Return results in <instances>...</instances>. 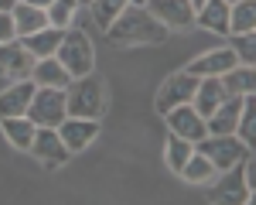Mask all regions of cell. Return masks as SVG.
<instances>
[{
	"label": "cell",
	"mask_w": 256,
	"mask_h": 205,
	"mask_svg": "<svg viewBox=\"0 0 256 205\" xmlns=\"http://www.w3.org/2000/svg\"><path fill=\"white\" fill-rule=\"evenodd\" d=\"M178 174H181V178H184L188 184H205V182H212L218 171H216V164L208 161L205 154H198V150H195V154L184 161V168H181Z\"/></svg>",
	"instance_id": "cell-24"
},
{
	"label": "cell",
	"mask_w": 256,
	"mask_h": 205,
	"mask_svg": "<svg viewBox=\"0 0 256 205\" xmlns=\"http://www.w3.org/2000/svg\"><path fill=\"white\" fill-rule=\"evenodd\" d=\"M65 116H68V110H65V89L38 86L34 96H31V106H28V120L34 123V126H58Z\"/></svg>",
	"instance_id": "cell-5"
},
{
	"label": "cell",
	"mask_w": 256,
	"mask_h": 205,
	"mask_svg": "<svg viewBox=\"0 0 256 205\" xmlns=\"http://www.w3.org/2000/svg\"><path fill=\"white\" fill-rule=\"evenodd\" d=\"M226 178L218 182V188L212 192V202H250V195H253V188L246 184V171H242V164L236 168H229V171H222Z\"/></svg>",
	"instance_id": "cell-14"
},
{
	"label": "cell",
	"mask_w": 256,
	"mask_h": 205,
	"mask_svg": "<svg viewBox=\"0 0 256 205\" xmlns=\"http://www.w3.org/2000/svg\"><path fill=\"white\" fill-rule=\"evenodd\" d=\"M130 7V0H89V10H92V20H96L99 28L106 31L113 20L123 14Z\"/></svg>",
	"instance_id": "cell-25"
},
{
	"label": "cell",
	"mask_w": 256,
	"mask_h": 205,
	"mask_svg": "<svg viewBox=\"0 0 256 205\" xmlns=\"http://www.w3.org/2000/svg\"><path fill=\"white\" fill-rule=\"evenodd\" d=\"M106 34L113 44L120 48H137V44H164V41L171 38V31L160 24L147 7H140V4H130L123 14H120L110 28H106Z\"/></svg>",
	"instance_id": "cell-1"
},
{
	"label": "cell",
	"mask_w": 256,
	"mask_h": 205,
	"mask_svg": "<svg viewBox=\"0 0 256 205\" xmlns=\"http://www.w3.org/2000/svg\"><path fill=\"white\" fill-rule=\"evenodd\" d=\"M226 4H229V7H232V4H239V0H226Z\"/></svg>",
	"instance_id": "cell-35"
},
{
	"label": "cell",
	"mask_w": 256,
	"mask_h": 205,
	"mask_svg": "<svg viewBox=\"0 0 256 205\" xmlns=\"http://www.w3.org/2000/svg\"><path fill=\"white\" fill-rule=\"evenodd\" d=\"M62 38H65V31L48 24V28H41V31H34V34H28V38H20V41H24V48H28L34 58H52V55L58 52Z\"/></svg>",
	"instance_id": "cell-21"
},
{
	"label": "cell",
	"mask_w": 256,
	"mask_h": 205,
	"mask_svg": "<svg viewBox=\"0 0 256 205\" xmlns=\"http://www.w3.org/2000/svg\"><path fill=\"white\" fill-rule=\"evenodd\" d=\"M130 4H140V7H144V0H130Z\"/></svg>",
	"instance_id": "cell-34"
},
{
	"label": "cell",
	"mask_w": 256,
	"mask_h": 205,
	"mask_svg": "<svg viewBox=\"0 0 256 205\" xmlns=\"http://www.w3.org/2000/svg\"><path fill=\"white\" fill-rule=\"evenodd\" d=\"M31 154H34L38 164H41V168H48V171L65 168L68 158H72V150L62 144V137H58V130H55V126H38L34 144H31Z\"/></svg>",
	"instance_id": "cell-6"
},
{
	"label": "cell",
	"mask_w": 256,
	"mask_h": 205,
	"mask_svg": "<svg viewBox=\"0 0 256 205\" xmlns=\"http://www.w3.org/2000/svg\"><path fill=\"white\" fill-rule=\"evenodd\" d=\"M202 4H205V0H192V7H195V10H198V7H202Z\"/></svg>",
	"instance_id": "cell-33"
},
{
	"label": "cell",
	"mask_w": 256,
	"mask_h": 205,
	"mask_svg": "<svg viewBox=\"0 0 256 205\" xmlns=\"http://www.w3.org/2000/svg\"><path fill=\"white\" fill-rule=\"evenodd\" d=\"M31 82H34V86H48V89H65V86L72 82V76H68L65 65L52 55V58H38V62H34V68H31Z\"/></svg>",
	"instance_id": "cell-20"
},
{
	"label": "cell",
	"mask_w": 256,
	"mask_h": 205,
	"mask_svg": "<svg viewBox=\"0 0 256 205\" xmlns=\"http://www.w3.org/2000/svg\"><path fill=\"white\" fill-rule=\"evenodd\" d=\"M226 100H229V96H226V89H222V79H198L192 106L198 110V116H212Z\"/></svg>",
	"instance_id": "cell-16"
},
{
	"label": "cell",
	"mask_w": 256,
	"mask_h": 205,
	"mask_svg": "<svg viewBox=\"0 0 256 205\" xmlns=\"http://www.w3.org/2000/svg\"><path fill=\"white\" fill-rule=\"evenodd\" d=\"M242 100L246 96H229V100L218 106L212 116H205V126L208 134H236V123H239V113H242Z\"/></svg>",
	"instance_id": "cell-17"
},
{
	"label": "cell",
	"mask_w": 256,
	"mask_h": 205,
	"mask_svg": "<svg viewBox=\"0 0 256 205\" xmlns=\"http://www.w3.org/2000/svg\"><path fill=\"white\" fill-rule=\"evenodd\" d=\"M79 4H82V7H89V0H79Z\"/></svg>",
	"instance_id": "cell-36"
},
{
	"label": "cell",
	"mask_w": 256,
	"mask_h": 205,
	"mask_svg": "<svg viewBox=\"0 0 256 205\" xmlns=\"http://www.w3.org/2000/svg\"><path fill=\"white\" fill-rule=\"evenodd\" d=\"M34 55L24 48L20 38H10L0 44V76L7 82H18V79H31V68H34Z\"/></svg>",
	"instance_id": "cell-7"
},
{
	"label": "cell",
	"mask_w": 256,
	"mask_h": 205,
	"mask_svg": "<svg viewBox=\"0 0 256 205\" xmlns=\"http://www.w3.org/2000/svg\"><path fill=\"white\" fill-rule=\"evenodd\" d=\"M195 89H198V79L192 76V72H174V76H168V79H164V86L158 89V113L164 116L168 110L192 102Z\"/></svg>",
	"instance_id": "cell-8"
},
{
	"label": "cell",
	"mask_w": 256,
	"mask_h": 205,
	"mask_svg": "<svg viewBox=\"0 0 256 205\" xmlns=\"http://www.w3.org/2000/svg\"><path fill=\"white\" fill-rule=\"evenodd\" d=\"M82 4L79 0H52L44 10H48V24L52 28H62V31H68V24L76 18V10H79Z\"/></svg>",
	"instance_id": "cell-28"
},
{
	"label": "cell",
	"mask_w": 256,
	"mask_h": 205,
	"mask_svg": "<svg viewBox=\"0 0 256 205\" xmlns=\"http://www.w3.org/2000/svg\"><path fill=\"white\" fill-rule=\"evenodd\" d=\"M28 4H34V7H48L52 0H28Z\"/></svg>",
	"instance_id": "cell-32"
},
{
	"label": "cell",
	"mask_w": 256,
	"mask_h": 205,
	"mask_svg": "<svg viewBox=\"0 0 256 205\" xmlns=\"http://www.w3.org/2000/svg\"><path fill=\"white\" fill-rule=\"evenodd\" d=\"M192 154H195V144H192V140H184V137H178V134H171V137H168L164 161H168V168H171L174 174L181 171V168H184V161H188Z\"/></svg>",
	"instance_id": "cell-26"
},
{
	"label": "cell",
	"mask_w": 256,
	"mask_h": 205,
	"mask_svg": "<svg viewBox=\"0 0 256 205\" xmlns=\"http://www.w3.org/2000/svg\"><path fill=\"white\" fill-rule=\"evenodd\" d=\"M34 89H38V86L31 79L10 82V89L0 92V116H28V106H31Z\"/></svg>",
	"instance_id": "cell-13"
},
{
	"label": "cell",
	"mask_w": 256,
	"mask_h": 205,
	"mask_svg": "<svg viewBox=\"0 0 256 205\" xmlns=\"http://www.w3.org/2000/svg\"><path fill=\"white\" fill-rule=\"evenodd\" d=\"M239 58L232 48H212V52H205V55H198L184 72H192L195 79H222L229 68H236Z\"/></svg>",
	"instance_id": "cell-10"
},
{
	"label": "cell",
	"mask_w": 256,
	"mask_h": 205,
	"mask_svg": "<svg viewBox=\"0 0 256 205\" xmlns=\"http://www.w3.org/2000/svg\"><path fill=\"white\" fill-rule=\"evenodd\" d=\"M226 96H256V72L253 65H236L222 76Z\"/></svg>",
	"instance_id": "cell-22"
},
{
	"label": "cell",
	"mask_w": 256,
	"mask_h": 205,
	"mask_svg": "<svg viewBox=\"0 0 256 205\" xmlns=\"http://www.w3.org/2000/svg\"><path fill=\"white\" fill-rule=\"evenodd\" d=\"M236 137L246 147H253L256 140V96H246L242 100V113H239V123H236Z\"/></svg>",
	"instance_id": "cell-27"
},
{
	"label": "cell",
	"mask_w": 256,
	"mask_h": 205,
	"mask_svg": "<svg viewBox=\"0 0 256 205\" xmlns=\"http://www.w3.org/2000/svg\"><path fill=\"white\" fill-rule=\"evenodd\" d=\"M0 130H4V137L10 140L14 150H31L34 134H38V126L28 116H0Z\"/></svg>",
	"instance_id": "cell-19"
},
{
	"label": "cell",
	"mask_w": 256,
	"mask_h": 205,
	"mask_svg": "<svg viewBox=\"0 0 256 205\" xmlns=\"http://www.w3.org/2000/svg\"><path fill=\"white\" fill-rule=\"evenodd\" d=\"M65 110H68V116L99 120L102 110H106V89H102V82H99L92 72L72 79L65 86Z\"/></svg>",
	"instance_id": "cell-2"
},
{
	"label": "cell",
	"mask_w": 256,
	"mask_h": 205,
	"mask_svg": "<svg viewBox=\"0 0 256 205\" xmlns=\"http://www.w3.org/2000/svg\"><path fill=\"white\" fill-rule=\"evenodd\" d=\"M164 120H168V126H171V134H178V137H184V140H192V144H198L205 134H208L205 116H198V110L192 106V102L168 110V113H164Z\"/></svg>",
	"instance_id": "cell-11"
},
{
	"label": "cell",
	"mask_w": 256,
	"mask_h": 205,
	"mask_svg": "<svg viewBox=\"0 0 256 205\" xmlns=\"http://www.w3.org/2000/svg\"><path fill=\"white\" fill-rule=\"evenodd\" d=\"M144 7L168 28V31H181L195 24V7L192 0H144Z\"/></svg>",
	"instance_id": "cell-9"
},
{
	"label": "cell",
	"mask_w": 256,
	"mask_h": 205,
	"mask_svg": "<svg viewBox=\"0 0 256 205\" xmlns=\"http://www.w3.org/2000/svg\"><path fill=\"white\" fill-rule=\"evenodd\" d=\"M195 24L216 34H229V4L226 0H205L195 10Z\"/></svg>",
	"instance_id": "cell-18"
},
{
	"label": "cell",
	"mask_w": 256,
	"mask_h": 205,
	"mask_svg": "<svg viewBox=\"0 0 256 205\" xmlns=\"http://www.w3.org/2000/svg\"><path fill=\"white\" fill-rule=\"evenodd\" d=\"M195 150L216 164V171H229V168H236L250 158V147L239 140L236 134H205L195 144Z\"/></svg>",
	"instance_id": "cell-3"
},
{
	"label": "cell",
	"mask_w": 256,
	"mask_h": 205,
	"mask_svg": "<svg viewBox=\"0 0 256 205\" xmlns=\"http://www.w3.org/2000/svg\"><path fill=\"white\" fill-rule=\"evenodd\" d=\"M256 31V0H239L229 7V34Z\"/></svg>",
	"instance_id": "cell-23"
},
{
	"label": "cell",
	"mask_w": 256,
	"mask_h": 205,
	"mask_svg": "<svg viewBox=\"0 0 256 205\" xmlns=\"http://www.w3.org/2000/svg\"><path fill=\"white\" fill-rule=\"evenodd\" d=\"M10 38H18L14 34V18H10V10H0V44Z\"/></svg>",
	"instance_id": "cell-30"
},
{
	"label": "cell",
	"mask_w": 256,
	"mask_h": 205,
	"mask_svg": "<svg viewBox=\"0 0 256 205\" xmlns=\"http://www.w3.org/2000/svg\"><path fill=\"white\" fill-rule=\"evenodd\" d=\"M14 4L18 0H0V10H14Z\"/></svg>",
	"instance_id": "cell-31"
},
{
	"label": "cell",
	"mask_w": 256,
	"mask_h": 205,
	"mask_svg": "<svg viewBox=\"0 0 256 205\" xmlns=\"http://www.w3.org/2000/svg\"><path fill=\"white\" fill-rule=\"evenodd\" d=\"M229 48L236 52L239 65H253V62H256V41H253V31H250V34H229Z\"/></svg>",
	"instance_id": "cell-29"
},
{
	"label": "cell",
	"mask_w": 256,
	"mask_h": 205,
	"mask_svg": "<svg viewBox=\"0 0 256 205\" xmlns=\"http://www.w3.org/2000/svg\"><path fill=\"white\" fill-rule=\"evenodd\" d=\"M10 18H14V34H18V38H28V34L41 31V28H48V10L28 4V0H18V4H14Z\"/></svg>",
	"instance_id": "cell-15"
},
{
	"label": "cell",
	"mask_w": 256,
	"mask_h": 205,
	"mask_svg": "<svg viewBox=\"0 0 256 205\" xmlns=\"http://www.w3.org/2000/svg\"><path fill=\"white\" fill-rule=\"evenodd\" d=\"M58 130L62 144L72 150V154H79V150H86L89 144L99 137V120H82V116H65V120L55 126Z\"/></svg>",
	"instance_id": "cell-12"
},
{
	"label": "cell",
	"mask_w": 256,
	"mask_h": 205,
	"mask_svg": "<svg viewBox=\"0 0 256 205\" xmlns=\"http://www.w3.org/2000/svg\"><path fill=\"white\" fill-rule=\"evenodd\" d=\"M55 58L65 65V72H68L72 79L89 76V72H92V65H96V52H92L89 34H82V31H65V38H62Z\"/></svg>",
	"instance_id": "cell-4"
}]
</instances>
